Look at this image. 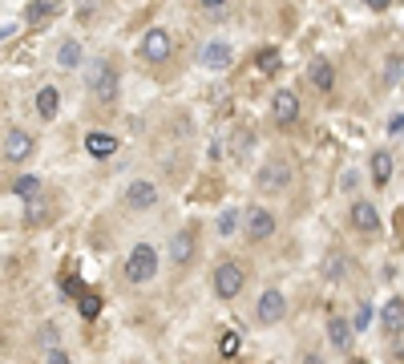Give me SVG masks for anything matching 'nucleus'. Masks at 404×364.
I'll use <instances>...</instances> for the list:
<instances>
[{"mask_svg":"<svg viewBox=\"0 0 404 364\" xmlns=\"http://www.w3.org/2000/svg\"><path fill=\"white\" fill-rule=\"evenodd\" d=\"M158 276V247L154 243H134L126 255V279L129 284H150Z\"/></svg>","mask_w":404,"mask_h":364,"instance_id":"f257e3e1","label":"nucleus"},{"mask_svg":"<svg viewBox=\"0 0 404 364\" xmlns=\"http://www.w3.org/2000/svg\"><path fill=\"white\" fill-rule=\"evenodd\" d=\"M291 178H295L291 162H283V158H271V162L259 166V175H255V187L263 190V194H283Z\"/></svg>","mask_w":404,"mask_h":364,"instance_id":"f03ea898","label":"nucleus"},{"mask_svg":"<svg viewBox=\"0 0 404 364\" xmlns=\"http://www.w3.org/2000/svg\"><path fill=\"white\" fill-rule=\"evenodd\" d=\"M287 316V296L279 288H267L263 296H259V303H255V312H251V320L259 328H271V324H279Z\"/></svg>","mask_w":404,"mask_h":364,"instance_id":"7ed1b4c3","label":"nucleus"},{"mask_svg":"<svg viewBox=\"0 0 404 364\" xmlns=\"http://www.w3.org/2000/svg\"><path fill=\"white\" fill-rule=\"evenodd\" d=\"M243 231L251 243H267V239H275L279 223H275V211H267V207H251V211H243Z\"/></svg>","mask_w":404,"mask_h":364,"instance_id":"20e7f679","label":"nucleus"},{"mask_svg":"<svg viewBox=\"0 0 404 364\" xmlns=\"http://www.w3.org/2000/svg\"><path fill=\"white\" fill-rule=\"evenodd\" d=\"M215 296L218 300H239V291H243V284H247V271H243L235 259H227V264H218L215 267Z\"/></svg>","mask_w":404,"mask_h":364,"instance_id":"39448f33","label":"nucleus"},{"mask_svg":"<svg viewBox=\"0 0 404 364\" xmlns=\"http://www.w3.org/2000/svg\"><path fill=\"white\" fill-rule=\"evenodd\" d=\"M303 113V101L295 89H275V98H271V118H275V126H295Z\"/></svg>","mask_w":404,"mask_h":364,"instance_id":"423d86ee","label":"nucleus"},{"mask_svg":"<svg viewBox=\"0 0 404 364\" xmlns=\"http://www.w3.org/2000/svg\"><path fill=\"white\" fill-rule=\"evenodd\" d=\"M162 202V190H158V182H150V178H134L126 187V207L129 211H154Z\"/></svg>","mask_w":404,"mask_h":364,"instance_id":"0eeeda50","label":"nucleus"},{"mask_svg":"<svg viewBox=\"0 0 404 364\" xmlns=\"http://www.w3.org/2000/svg\"><path fill=\"white\" fill-rule=\"evenodd\" d=\"M202 69H211V73H227L230 65H235V49H230V41H206L198 53Z\"/></svg>","mask_w":404,"mask_h":364,"instance_id":"6e6552de","label":"nucleus"},{"mask_svg":"<svg viewBox=\"0 0 404 364\" xmlns=\"http://www.w3.org/2000/svg\"><path fill=\"white\" fill-rule=\"evenodd\" d=\"M89 89H93L101 101H110L117 93V69L110 61H93L89 65Z\"/></svg>","mask_w":404,"mask_h":364,"instance_id":"1a4fd4ad","label":"nucleus"},{"mask_svg":"<svg viewBox=\"0 0 404 364\" xmlns=\"http://www.w3.org/2000/svg\"><path fill=\"white\" fill-rule=\"evenodd\" d=\"M170 49H174V41H170V33L166 28H146V37H142V45H138V53L146 57V61H166L170 57Z\"/></svg>","mask_w":404,"mask_h":364,"instance_id":"9d476101","label":"nucleus"},{"mask_svg":"<svg viewBox=\"0 0 404 364\" xmlns=\"http://www.w3.org/2000/svg\"><path fill=\"white\" fill-rule=\"evenodd\" d=\"M33 150H37V142H33V134H28V130L13 126L9 134H4V158H9V162H25Z\"/></svg>","mask_w":404,"mask_h":364,"instance_id":"9b49d317","label":"nucleus"},{"mask_svg":"<svg viewBox=\"0 0 404 364\" xmlns=\"http://www.w3.org/2000/svg\"><path fill=\"white\" fill-rule=\"evenodd\" d=\"M352 227L360 231V235H376L380 231V211L368 199H356L352 202Z\"/></svg>","mask_w":404,"mask_h":364,"instance_id":"f8f14e48","label":"nucleus"},{"mask_svg":"<svg viewBox=\"0 0 404 364\" xmlns=\"http://www.w3.org/2000/svg\"><path fill=\"white\" fill-rule=\"evenodd\" d=\"M85 150H89V158L105 162V158H114V154L122 150V142H117L114 134H105V130H93V134L85 138Z\"/></svg>","mask_w":404,"mask_h":364,"instance_id":"ddd939ff","label":"nucleus"},{"mask_svg":"<svg viewBox=\"0 0 404 364\" xmlns=\"http://www.w3.org/2000/svg\"><path fill=\"white\" fill-rule=\"evenodd\" d=\"M307 81H312L319 93H331V89H336V65H331L328 57H316V61L307 65Z\"/></svg>","mask_w":404,"mask_h":364,"instance_id":"4468645a","label":"nucleus"},{"mask_svg":"<svg viewBox=\"0 0 404 364\" xmlns=\"http://www.w3.org/2000/svg\"><path fill=\"white\" fill-rule=\"evenodd\" d=\"M380 328H384V336H400L404 332V300L400 296H392V300L380 308Z\"/></svg>","mask_w":404,"mask_h":364,"instance_id":"2eb2a0df","label":"nucleus"},{"mask_svg":"<svg viewBox=\"0 0 404 364\" xmlns=\"http://www.w3.org/2000/svg\"><path fill=\"white\" fill-rule=\"evenodd\" d=\"M352 340H356V328H352V320H344V316H331L328 320V344L336 352H348L352 348Z\"/></svg>","mask_w":404,"mask_h":364,"instance_id":"dca6fc26","label":"nucleus"},{"mask_svg":"<svg viewBox=\"0 0 404 364\" xmlns=\"http://www.w3.org/2000/svg\"><path fill=\"white\" fill-rule=\"evenodd\" d=\"M194 247H198V235H194V231H178L174 239H170V259H174L178 267H186L190 259H194Z\"/></svg>","mask_w":404,"mask_h":364,"instance_id":"f3484780","label":"nucleus"},{"mask_svg":"<svg viewBox=\"0 0 404 364\" xmlns=\"http://www.w3.org/2000/svg\"><path fill=\"white\" fill-rule=\"evenodd\" d=\"M368 170H372V187L388 190V182H392V170H396V162H392V154H388V150H376V154H372V162H368Z\"/></svg>","mask_w":404,"mask_h":364,"instance_id":"a211bd4d","label":"nucleus"},{"mask_svg":"<svg viewBox=\"0 0 404 364\" xmlns=\"http://www.w3.org/2000/svg\"><path fill=\"white\" fill-rule=\"evenodd\" d=\"M57 105H61L57 85H41L37 89V118H57Z\"/></svg>","mask_w":404,"mask_h":364,"instance_id":"6ab92c4d","label":"nucleus"},{"mask_svg":"<svg viewBox=\"0 0 404 364\" xmlns=\"http://www.w3.org/2000/svg\"><path fill=\"white\" fill-rule=\"evenodd\" d=\"M81 61H85V57H81V45H77L73 37L61 41V49H57V65H61V69H77Z\"/></svg>","mask_w":404,"mask_h":364,"instance_id":"aec40b11","label":"nucleus"},{"mask_svg":"<svg viewBox=\"0 0 404 364\" xmlns=\"http://www.w3.org/2000/svg\"><path fill=\"white\" fill-rule=\"evenodd\" d=\"M239 227H243V211H235V207H227V211L215 219V231H218L223 239H230L235 231H239Z\"/></svg>","mask_w":404,"mask_h":364,"instance_id":"412c9836","label":"nucleus"},{"mask_svg":"<svg viewBox=\"0 0 404 364\" xmlns=\"http://www.w3.org/2000/svg\"><path fill=\"white\" fill-rule=\"evenodd\" d=\"M13 194H16V199H25V202H33L41 194V178L37 175H21L13 182Z\"/></svg>","mask_w":404,"mask_h":364,"instance_id":"4be33fe9","label":"nucleus"},{"mask_svg":"<svg viewBox=\"0 0 404 364\" xmlns=\"http://www.w3.org/2000/svg\"><path fill=\"white\" fill-rule=\"evenodd\" d=\"M344 276H348V264H344L340 251H331L328 259H324V279H331V284H344Z\"/></svg>","mask_w":404,"mask_h":364,"instance_id":"5701e85b","label":"nucleus"},{"mask_svg":"<svg viewBox=\"0 0 404 364\" xmlns=\"http://www.w3.org/2000/svg\"><path fill=\"white\" fill-rule=\"evenodd\" d=\"M77 312L85 316V320H97V316H101V296H93V291H81V296H77Z\"/></svg>","mask_w":404,"mask_h":364,"instance_id":"b1692460","label":"nucleus"},{"mask_svg":"<svg viewBox=\"0 0 404 364\" xmlns=\"http://www.w3.org/2000/svg\"><path fill=\"white\" fill-rule=\"evenodd\" d=\"M239 348H243L239 332H223V336H218V356H223V360H235V356H239Z\"/></svg>","mask_w":404,"mask_h":364,"instance_id":"393cba45","label":"nucleus"},{"mask_svg":"<svg viewBox=\"0 0 404 364\" xmlns=\"http://www.w3.org/2000/svg\"><path fill=\"white\" fill-rule=\"evenodd\" d=\"M53 9H57V0H28L25 21H33V25H37V21H45V16L53 13Z\"/></svg>","mask_w":404,"mask_h":364,"instance_id":"a878e982","label":"nucleus"},{"mask_svg":"<svg viewBox=\"0 0 404 364\" xmlns=\"http://www.w3.org/2000/svg\"><path fill=\"white\" fill-rule=\"evenodd\" d=\"M384 81H388V85H400L404 81V57H388V65H384Z\"/></svg>","mask_w":404,"mask_h":364,"instance_id":"bb28decb","label":"nucleus"},{"mask_svg":"<svg viewBox=\"0 0 404 364\" xmlns=\"http://www.w3.org/2000/svg\"><path fill=\"white\" fill-rule=\"evenodd\" d=\"M255 65H259L263 73H275V69H279V49H263L259 57H255Z\"/></svg>","mask_w":404,"mask_h":364,"instance_id":"cd10ccee","label":"nucleus"},{"mask_svg":"<svg viewBox=\"0 0 404 364\" xmlns=\"http://www.w3.org/2000/svg\"><path fill=\"white\" fill-rule=\"evenodd\" d=\"M368 324H372V303H360V308H356V316H352V328H356V336H360V332H364Z\"/></svg>","mask_w":404,"mask_h":364,"instance_id":"c85d7f7f","label":"nucleus"},{"mask_svg":"<svg viewBox=\"0 0 404 364\" xmlns=\"http://www.w3.org/2000/svg\"><path fill=\"white\" fill-rule=\"evenodd\" d=\"M41 348H45V352H49V348H61V344H57V328H53V324H45V328H41Z\"/></svg>","mask_w":404,"mask_h":364,"instance_id":"c756f323","label":"nucleus"},{"mask_svg":"<svg viewBox=\"0 0 404 364\" xmlns=\"http://www.w3.org/2000/svg\"><path fill=\"white\" fill-rule=\"evenodd\" d=\"M360 187V170H344L340 175V190H356Z\"/></svg>","mask_w":404,"mask_h":364,"instance_id":"7c9ffc66","label":"nucleus"},{"mask_svg":"<svg viewBox=\"0 0 404 364\" xmlns=\"http://www.w3.org/2000/svg\"><path fill=\"white\" fill-rule=\"evenodd\" d=\"M61 296H81V288H77V276H61Z\"/></svg>","mask_w":404,"mask_h":364,"instance_id":"2f4dec72","label":"nucleus"},{"mask_svg":"<svg viewBox=\"0 0 404 364\" xmlns=\"http://www.w3.org/2000/svg\"><path fill=\"white\" fill-rule=\"evenodd\" d=\"M45 364H73V360H69V352H65V348H49Z\"/></svg>","mask_w":404,"mask_h":364,"instance_id":"473e14b6","label":"nucleus"},{"mask_svg":"<svg viewBox=\"0 0 404 364\" xmlns=\"http://www.w3.org/2000/svg\"><path fill=\"white\" fill-rule=\"evenodd\" d=\"M388 134H404V113H392L388 118Z\"/></svg>","mask_w":404,"mask_h":364,"instance_id":"72a5a7b5","label":"nucleus"},{"mask_svg":"<svg viewBox=\"0 0 404 364\" xmlns=\"http://www.w3.org/2000/svg\"><path fill=\"white\" fill-rule=\"evenodd\" d=\"M202 9H211V13H218V9H227V0H198Z\"/></svg>","mask_w":404,"mask_h":364,"instance_id":"f704fd0d","label":"nucleus"},{"mask_svg":"<svg viewBox=\"0 0 404 364\" xmlns=\"http://www.w3.org/2000/svg\"><path fill=\"white\" fill-rule=\"evenodd\" d=\"M364 4H368V9H372V13H384V9H388L392 0H364Z\"/></svg>","mask_w":404,"mask_h":364,"instance_id":"c9c22d12","label":"nucleus"},{"mask_svg":"<svg viewBox=\"0 0 404 364\" xmlns=\"http://www.w3.org/2000/svg\"><path fill=\"white\" fill-rule=\"evenodd\" d=\"M299 364H324V356H319V352H307V356H303Z\"/></svg>","mask_w":404,"mask_h":364,"instance_id":"e433bc0d","label":"nucleus"},{"mask_svg":"<svg viewBox=\"0 0 404 364\" xmlns=\"http://www.w3.org/2000/svg\"><path fill=\"white\" fill-rule=\"evenodd\" d=\"M4 340H9V336H4V328H0V352H4Z\"/></svg>","mask_w":404,"mask_h":364,"instance_id":"4c0bfd02","label":"nucleus"},{"mask_svg":"<svg viewBox=\"0 0 404 364\" xmlns=\"http://www.w3.org/2000/svg\"><path fill=\"white\" fill-rule=\"evenodd\" d=\"M396 352H400V364H404V344H400V348H396Z\"/></svg>","mask_w":404,"mask_h":364,"instance_id":"58836bf2","label":"nucleus"}]
</instances>
